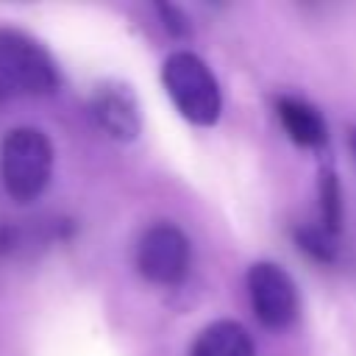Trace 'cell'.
<instances>
[{
    "label": "cell",
    "mask_w": 356,
    "mask_h": 356,
    "mask_svg": "<svg viewBox=\"0 0 356 356\" xmlns=\"http://www.w3.org/2000/svg\"><path fill=\"white\" fill-rule=\"evenodd\" d=\"M156 11H159V17H161V25L167 28V33H172V36H181V39L192 33V25H189L186 14H184L178 6H172V3H156Z\"/></svg>",
    "instance_id": "obj_11"
},
{
    "label": "cell",
    "mask_w": 356,
    "mask_h": 356,
    "mask_svg": "<svg viewBox=\"0 0 356 356\" xmlns=\"http://www.w3.org/2000/svg\"><path fill=\"white\" fill-rule=\"evenodd\" d=\"M58 64L50 50L19 28H0V95H50L58 89Z\"/></svg>",
    "instance_id": "obj_3"
},
{
    "label": "cell",
    "mask_w": 356,
    "mask_h": 356,
    "mask_svg": "<svg viewBox=\"0 0 356 356\" xmlns=\"http://www.w3.org/2000/svg\"><path fill=\"white\" fill-rule=\"evenodd\" d=\"M248 295L256 320L270 331H284L298 317V286L275 261H253L248 267Z\"/></svg>",
    "instance_id": "obj_5"
},
{
    "label": "cell",
    "mask_w": 356,
    "mask_h": 356,
    "mask_svg": "<svg viewBox=\"0 0 356 356\" xmlns=\"http://www.w3.org/2000/svg\"><path fill=\"white\" fill-rule=\"evenodd\" d=\"M189 356H256V345L242 323L214 320L197 331Z\"/></svg>",
    "instance_id": "obj_8"
},
{
    "label": "cell",
    "mask_w": 356,
    "mask_h": 356,
    "mask_svg": "<svg viewBox=\"0 0 356 356\" xmlns=\"http://www.w3.org/2000/svg\"><path fill=\"white\" fill-rule=\"evenodd\" d=\"M89 114L95 125L114 142H134L142 134V108L131 83L106 78L97 81L89 95Z\"/></svg>",
    "instance_id": "obj_6"
},
{
    "label": "cell",
    "mask_w": 356,
    "mask_h": 356,
    "mask_svg": "<svg viewBox=\"0 0 356 356\" xmlns=\"http://www.w3.org/2000/svg\"><path fill=\"white\" fill-rule=\"evenodd\" d=\"M350 147H353V153H356V128H353V134H350Z\"/></svg>",
    "instance_id": "obj_12"
},
{
    "label": "cell",
    "mask_w": 356,
    "mask_h": 356,
    "mask_svg": "<svg viewBox=\"0 0 356 356\" xmlns=\"http://www.w3.org/2000/svg\"><path fill=\"white\" fill-rule=\"evenodd\" d=\"M317 206H320V225L339 236V228H342V186H339V178H337V170L331 161H325L320 167V175H317Z\"/></svg>",
    "instance_id": "obj_9"
},
{
    "label": "cell",
    "mask_w": 356,
    "mask_h": 356,
    "mask_svg": "<svg viewBox=\"0 0 356 356\" xmlns=\"http://www.w3.org/2000/svg\"><path fill=\"white\" fill-rule=\"evenodd\" d=\"M295 245H298V250H303L309 259H314L320 264H331L337 259V236L328 234L320 222L295 228Z\"/></svg>",
    "instance_id": "obj_10"
},
{
    "label": "cell",
    "mask_w": 356,
    "mask_h": 356,
    "mask_svg": "<svg viewBox=\"0 0 356 356\" xmlns=\"http://www.w3.org/2000/svg\"><path fill=\"white\" fill-rule=\"evenodd\" d=\"M161 86L178 114L200 128L217 125L222 114V92L209 64L192 50H175L161 64Z\"/></svg>",
    "instance_id": "obj_2"
},
{
    "label": "cell",
    "mask_w": 356,
    "mask_h": 356,
    "mask_svg": "<svg viewBox=\"0 0 356 356\" xmlns=\"http://www.w3.org/2000/svg\"><path fill=\"white\" fill-rule=\"evenodd\" d=\"M192 264V245L172 222L150 225L136 245V270L156 286H175L186 278Z\"/></svg>",
    "instance_id": "obj_4"
},
{
    "label": "cell",
    "mask_w": 356,
    "mask_h": 356,
    "mask_svg": "<svg viewBox=\"0 0 356 356\" xmlns=\"http://www.w3.org/2000/svg\"><path fill=\"white\" fill-rule=\"evenodd\" d=\"M275 114H278L281 128L286 131V136L295 145H300V147H323L325 145L328 125L312 103L292 97V95H281L275 100Z\"/></svg>",
    "instance_id": "obj_7"
},
{
    "label": "cell",
    "mask_w": 356,
    "mask_h": 356,
    "mask_svg": "<svg viewBox=\"0 0 356 356\" xmlns=\"http://www.w3.org/2000/svg\"><path fill=\"white\" fill-rule=\"evenodd\" d=\"M53 142L44 131L19 125L11 128L0 142V181L11 200L31 203L36 200L53 175Z\"/></svg>",
    "instance_id": "obj_1"
}]
</instances>
